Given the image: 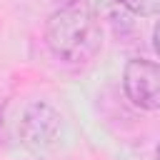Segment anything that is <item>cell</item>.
Listing matches in <instances>:
<instances>
[{
  "instance_id": "ba28073f",
  "label": "cell",
  "mask_w": 160,
  "mask_h": 160,
  "mask_svg": "<svg viewBox=\"0 0 160 160\" xmlns=\"http://www.w3.org/2000/svg\"><path fill=\"white\" fill-rule=\"evenodd\" d=\"M0 135H2V105H0Z\"/></svg>"
},
{
  "instance_id": "9c48e42d",
  "label": "cell",
  "mask_w": 160,
  "mask_h": 160,
  "mask_svg": "<svg viewBox=\"0 0 160 160\" xmlns=\"http://www.w3.org/2000/svg\"><path fill=\"white\" fill-rule=\"evenodd\" d=\"M155 160H160V142H158V150H155Z\"/></svg>"
},
{
  "instance_id": "3957f363",
  "label": "cell",
  "mask_w": 160,
  "mask_h": 160,
  "mask_svg": "<svg viewBox=\"0 0 160 160\" xmlns=\"http://www.w3.org/2000/svg\"><path fill=\"white\" fill-rule=\"evenodd\" d=\"M122 90L140 110H160V65L148 58H130L122 70Z\"/></svg>"
},
{
  "instance_id": "277c9868",
  "label": "cell",
  "mask_w": 160,
  "mask_h": 160,
  "mask_svg": "<svg viewBox=\"0 0 160 160\" xmlns=\"http://www.w3.org/2000/svg\"><path fill=\"white\" fill-rule=\"evenodd\" d=\"M82 5L98 20H118V18H122L128 12L122 0H82Z\"/></svg>"
},
{
  "instance_id": "6da1fadb",
  "label": "cell",
  "mask_w": 160,
  "mask_h": 160,
  "mask_svg": "<svg viewBox=\"0 0 160 160\" xmlns=\"http://www.w3.org/2000/svg\"><path fill=\"white\" fill-rule=\"evenodd\" d=\"M48 50L68 65H88L95 60L102 45L100 20L80 2L58 8L45 22Z\"/></svg>"
},
{
  "instance_id": "8992f818",
  "label": "cell",
  "mask_w": 160,
  "mask_h": 160,
  "mask_svg": "<svg viewBox=\"0 0 160 160\" xmlns=\"http://www.w3.org/2000/svg\"><path fill=\"white\" fill-rule=\"evenodd\" d=\"M152 42H155V52L160 55V20H158V25L152 30Z\"/></svg>"
},
{
  "instance_id": "7a4b0ae2",
  "label": "cell",
  "mask_w": 160,
  "mask_h": 160,
  "mask_svg": "<svg viewBox=\"0 0 160 160\" xmlns=\"http://www.w3.org/2000/svg\"><path fill=\"white\" fill-rule=\"evenodd\" d=\"M60 120L62 118L52 105H48L42 100L30 102L20 118V125H18L20 142L32 152L50 150L60 135Z\"/></svg>"
},
{
  "instance_id": "52a82bcc",
  "label": "cell",
  "mask_w": 160,
  "mask_h": 160,
  "mask_svg": "<svg viewBox=\"0 0 160 160\" xmlns=\"http://www.w3.org/2000/svg\"><path fill=\"white\" fill-rule=\"evenodd\" d=\"M58 8H68V5H80L82 0H52Z\"/></svg>"
},
{
  "instance_id": "5b68a950",
  "label": "cell",
  "mask_w": 160,
  "mask_h": 160,
  "mask_svg": "<svg viewBox=\"0 0 160 160\" xmlns=\"http://www.w3.org/2000/svg\"><path fill=\"white\" fill-rule=\"evenodd\" d=\"M125 10L138 18H152L160 12V0H122Z\"/></svg>"
}]
</instances>
